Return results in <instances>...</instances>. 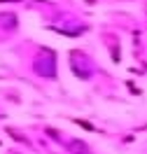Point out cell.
Listing matches in <instances>:
<instances>
[{
    "mask_svg": "<svg viewBox=\"0 0 147 154\" xmlns=\"http://www.w3.org/2000/svg\"><path fill=\"white\" fill-rule=\"evenodd\" d=\"M72 122H75V124H77L79 128H84V131H89V133H96V131H98L96 126L91 124V122H87V119H79V117H75Z\"/></svg>",
    "mask_w": 147,
    "mask_h": 154,
    "instance_id": "obj_1",
    "label": "cell"
},
{
    "mask_svg": "<svg viewBox=\"0 0 147 154\" xmlns=\"http://www.w3.org/2000/svg\"><path fill=\"white\" fill-rule=\"evenodd\" d=\"M0 2H19V0H0Z\"/></svg>",
    "mask_w": 147,
    "mask_h": 154,
    "instance_id": "obj_5",
    "label": "cell"
},
{
    "mask_svg": "<svg viewBox=\"0 0 147 154\" xmlns=\"http://www.w3.org/2000/svg\"><path fill=\"white\" fill-rule=\"evenodd\" d=\"M44 133H47V135H51L54 140H59V143H61V133H59V131H54L51 126H44Z\"/></svg>",
    "mask_w": 147,
    "mask_h": 154,
    "instance_id": "obj_3",
    "label": "cell"
},
{
    "mask_svg": "<svg viewBox=\"0 0 147 154\" xmlns=\"http://www.w3.org/2000/svg\"><path fill=\"white\" fill-rule=\"evenodd\" d=\"M126 87L131 89V94H133V96H140V94H142V89H140V87H136L133 82H126Z\"/></svg>",
    "mask_w": 147,
    "mask_h": 154,
    "instance_id": "obj_4",
    "label": "cell"
},
{
    "mask_svg": "<svg viewBox=\"0 0 147 154\" xmlns=\"http://www.w3.org/2000/svg\"><path fill=\"white\" fill-rule=\"evenodd\" d=\"M10 154H19V152H10Z\"/></svg>",
    "mask_w": 147,
    "mask_h": 154,
    "instance_id": "obj_6",
    "label": "cell"
},
{
    "mask_svg": "<svg viewBox=\"0 0 147 154\" xmlns=\"http://www.w3.org/2000/svg\"><path fill=\"white\" fill-rule=\"evenodd\" d=\"M5 131H7V133H10L12 138L17 140V143H26V145H30V140H28V138H26V135H23V133H19V131H14V128H10V126H7Z\"/></svg>",
    "mask_w": 147,
    "mask_h": 154,
    "instance_id": "obj_2",
    "label": "cell"
}]
</instances>
